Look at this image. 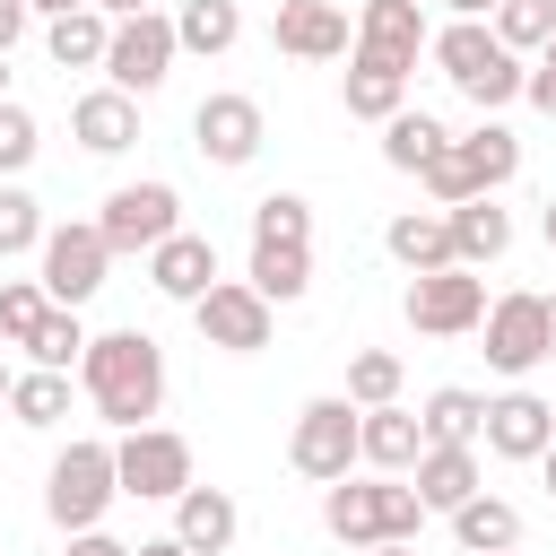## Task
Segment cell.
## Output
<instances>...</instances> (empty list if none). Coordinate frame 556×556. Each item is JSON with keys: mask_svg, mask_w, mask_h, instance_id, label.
I'll list each match as a JSON object with an SVG mask.
<instances>
[{"mask_svg": "<svg viewBox=\"0 0 556 556\" xmlns=\"http://www.w3.org/2000/svg\"><path fill=\"white\" fill-rule=\"evenodd\" d=\"M174 43H182L191 61L235 52V43H243V0H182V9H174Z\"/></svg>", "mask_w": 556, "mask_h": 556, "instance_id": "484cf974", "label": "cell"}, {"mask_svg": "<svg viewBox=\"0 0 556 556\" xmlns=\"http://www.w3.org/2000/svg\"><path fill=\"white\" fill-rule=\"evenodd\" d=\"M539 61H556V35H547V43H539Z\"/></svg>", "mask_w": 556, "mask_h": 556, "instance_id": "816d5d0a", "label": "cell"}, {"mask_svg": "<svg viewBox=\"0 0 556 556\" xmlns=\"http://www.w3.org/2000/svg\"><path fill=\"white\" fill-rule=\"evenodd\" d=\"M87 9H104V17H139V9H156V0H87Z\"/></svg>", "mask_w": 556, "mask_h": 556, "instance_id": "ee69618b", "label": "cell"}, {"mask_svg": "<svg viewBox=\"0 0 556 556\" xmlns=\"http://www.w3.org/2000/svg\"><path fill=\"white\" fill-rule=\"evenodd\" d=\"M174 61H182V43H174V17H165V9L113 17V35H104V87H122V96H156V87L174 78Z\"/></svg>", "mask_w": 556, "mask_h": 556, "instance_id": "8992f818", "label": "cell"}, {"mask_svg": "<svg viewBox=\"0 0 556 556\" xmlns=\"http://www.w3.org/2000/svg\"><path fill=\"white\" fill-rule=\"evenodd\" d=\"M269 43H278L287 61H348V43H356V17H348L339 0H278V17H269Z\"/></svg>", "mask_w": 556, "mask_h": 556, "instance_id": "5bb4252c", "label": "cell"}, {"mask_svg": "<svg viewBox=\"0 0 556 556\" xmlns=\"http://www.w3.org/2000/svg\"><path fill=\"white\" fill-rule=\"evenodd\" d=\"M382 252H391L408 278H417V269H443V261H452V217H443V208H400V217L382 226Z\"/></svg>", "mask_w": 556, "mask_h": 556, "instance_id": "d4e9b609", "label": "cell"}, {"mask_svg": "<svg viewBox=\"0 0 556 556\" xmlns=\"http://www.w3.org/2000/svg\"><path fill=\"white\" fill-rule=\"evenodd\" d=\"M174 226H182V191H174V182H156V174H148V182H113V191H104V208H96V235H104V252H113V261H122V252H139V261H148Z\"/></svg>", "mask_w": 556, "mask_h": 556, "instance_id": "52a82bcc", "label": "cell"}, {"mask_svg": "<svg viewBox=\"0 0 556 556\" xmlns=\"http://www.w3.org/2000/svg\"><path fill=\"white\" fill-rule=\"evenodd\" d=\"M443 217H452V261H460V269H495V261L513 252V217L495 208V191H478V200H452Z\"/></svg>", "mask_w": 556, "mask_h": 556, "instance_id": "7402d4cb", "label": "cell"}, {"mask_svg": "<svg viewBox=\"0 0 556 556\" xmlns=\"http://www.w3.org/2000/svg\"><path fill=\"white\" fill-rule=\"evenodd\" d=\"M104 35H113L104 9H61V17H43V52H52V70H104Z\"/></svg>", "mask_w": 556, "mask_h": 556, "instance_id": "4316f807", "label": "cell"}, {"mask_svg": "<svg viewBox=\"0 0 556 556\" xmlns=\"http://www.w3.org/2000/svg\"><path fill=\"white\" fill-rule=\"evenodd\" d=\"M104 269H113V252H104V235H96V217H78V226H43V243H35V278H43V295L52 304H87L96 287H104Z\"/></svg>", "mask_w": 556, "mask_h": 556, "instance_id": "9c48e42d", "label": "cell"}, {"mask_svg": "<svg viewBox=\"0 0 556 556\" xmlns=\"http://www.w3.org/2000/svg\"><path fill=\"white\" fill-rule=\"evenodd\" d=\"M426 52H434V70H443L478 113H504V104L521 96V52H504L486 17H452V26H434Z\"/></svg>", "mask_w": 556, "mask_h": 556, "instance_id": "7a4b0ae2", "label": "cell"}, {"mask_svg": "<svg viewBox=\"0 0 556 556\" xmlns=\"http://www.w3.org/2000/svg\"><path fill=\"white\" fill-rule=\"evenodd\" d=\"M113 478H122V495H139V504H174L200 469H191V443H182L174 426H130V434L113 443Z\"/></svg>", "mask_w": 556, "mask_h": 556, "instance_id": "ba28073f", "label": "cell"}, {"mask_svg": "<svg viewBox=\"0 0 556 556\" xmlns=\"http://www.w3.org/2000/svg\"><path fill=\"white\" fill-rule=\"evenodd\" d=\"M486 26H495V43H504V52H521V61H530V52L556 35V0H495V17H486Z\"/></svg>", "mask_w": 556, "mask_h": 556, "instance_id": "836d02e7", "label": "cell"}, {"mask_svg": "<svg viewBox=\"0 0 556 556\" xmlns=\"http://www.w3.org/2000/svg\"><path fill=\"white\" fill-rule=\"evenodd\" d=\"M191 321H200L208 348H226V356H261L269 330H278V304H269L252 278H217L208 295H191Z\"/></svg>", "mask_w": 556, "mask_h": 556, "instance_id": "8fae6325", "label": "cell"}, {"mask_svg": "<svg viewBox=\"0 0 556 556\" xmlns=\"http://www.w3.org/2000/svg\"><path fill=\"white\" fill-rule=\"evenodd\" d=\"M521 174V139L495 122V113H478V130H460V139H443L434 148V165L417 174L426 191H434V208H452V200H478V191H504Z\"/></svg>", "mask_w": 556, "mask_h": 556, "instance_id": "3957f363", "label": "cell"}, {"mask_svg": "<svg viewBox=\"0 0 556 556\" xmlns=\"http://www.w3.org/2000/svg\"><path fill=\"white\" fill-rule=\"evenodd\" d=\"M113 495H122L113 443H104V434H70V443L52 452V469H43V513H52V530H61V539H70V530H96V521L113 513Z\"/></svg>", "mask_w": 556, "mask_h": 556, "instance_id": "277c9868", "label": "cell"}, {"mask_svg": "<svg viewBox=\"0 0 556 556\" xmlns=\"http://www.w3.org/2000/svg\"><path fill=\"white\" fill-rule=\"evenodd\" d=\"M174 539H182L191 556H226V547L243 539V504H235L226 486H200V478H191V486L174 495Z\"/></svg>", "mask_w": 556, "mask_h": 556, "instance_id": "ac0fdd59", "label": "cell"}, {"mask_svg": "<svg viewBox=\"0 0 556 556\" xmlns=\"http://www.w3.org/2000/svg\"><path fill=\"white\" fill-rule=\"evenodd\" d=\"M539 235H547V252H556V200H547V217H539Z\"/></svg>", "mask_w": 556, "mask_h": 556, "instance_id": "c3c4849f", "label": "cell"}, {"mask_svg": "<svg viewBox=\"0 0 556 556\" xmlns=\"http://www.w3.org/2000/svg\"><path fill=\"white\" fill-rule=\"evenodd\" d=\"M70 139H78L87 156H122V148L139 139V96H122V87H87V96L70 104Z\"/></svg>", "mask_w": 556, "mask_h": 556, "instance_id": "44dd1931", "label": "cell"}, {"mask_svg": "<svg viewBox=\"0 0 556 556\" xmlns=\"http://www.w3.org/2000/svg\"><path fill=\"white\" fill-rule=\"evenodd\" d=\"M78 391H87V408H96L113 434L156 426V408H165V348H156L148 330H104V339H87V356H78Z\"/></svg>", "mask_w": 556, "mask_h": 556, "instance_id": "6da1fadb", "label": "cell"}, {"mask_svg": "<svg viewBox=\"0 0 556 556\" xmlns=\"http://www.w3.org/2000/svg\"><path fill=\"white\" fill-rule=\"evenodd\" d=\"M452 539L469 547V556H486V547H521V513L504 504V495H469V504H452Z\"/></svg>", "mask_w": 556, "mask_h": 556, "instance_id": "4dcf8cb0", "label": "cell"}, {"mask_svg": "<svg viewBox=\"0 0 556 556\" xmlns=\"http://www.w3.org/2000/svg\"><path fill=\"white\" fill-rule=\"evenodd\" d=\"M339 104H348V122H391V113L408 104V70H391V61H374V52H348Z\"/></svg>", "mask_w": 556, "mask_h": 556, "instance_id": "cb8c5ba5", "label": "cell"}, {"mask_svg": "<svg viewBox=\"0 0 556 556\" xmlns=\"http://www.w3.org/2000/svg\"><path fill=\"white\" fill-rule=\"evenodd\" d=\"M478 339H486V365H495L504 382H521L530 365H547V304H539L530 287H513V295H495V304L478 313Z\"/></svg>", "mask_w": 556, "mask_h": 556, "instance_id": "7c38bea8", "label": "cell"}, {"mask_svg": "<svg viewBox=\"0 0 556 556\" xmlns=\"http://www.w3.org/2000/svg\"><path fill=\"white\" fill-rule=\"evenodd\" d=\"M321 530L330 539H348V547H374L382 539V478H330L321 486Z\"/></svg>", "mask_w": 556, "mask_h": 556, "instance_id": "603a6c76", "label": "cell"}, {"mask_svg": "<svg viewBox=\"0 0 556 556\" xmlns=\"http://www.w3.org/2000/svg\"><path fill=\"white\" fill-rule=\"evenodd\" d=\"M287 469L313 478V486H330V478L356 469V400H348V391H321V400L295 408V426H287Z\"/></svg>", "mask_w": 556, "mask_h": 556, "instance_id": "5b68a950", "label": "cell"}, {"mask_svg": "<svg viewBox=\"0 0 556 556\" xmlns=\"http://www.w3.org/2000/svg\"><path fill=\"white\" fill-rule=\"evenodd\" d=\"M0 104H9V52H0Z\"/></svg>", "mask_w": 556, "mask_h": 556, "instance_id": "f907efd6", "label": "cell"}, {"mask_svg": "<svg viewBox=\"0 0 556 556\" xmlns=\"http://www.w3.org/2000/svg\"><path fill=\"white\" fill-rule=\"evenodd\" d=\"M408 486H417V504H426V513H452V504H469V495L486 486V469H478V443H426V452H417V469H408Z\"/></svg>", "mask_w": 556, "mask_h": 556, "instance_id": "ffe728a7", "label": "cell"}, {"mask_svg": "<svg viewBox=\"0 0 556 556\" xmlns=\"http://www.w3.org/2000/svg\"><path fill=\"white\" fill-rule=\"evenodd\" d=\"M252 243H313V200H304V191L252 200Z\"/></svg>", "mask_w": 556, "mask_h": 556, "instance_id": "e575fe53", "label": "cell"}, {"mask_svg": "<svg viewBox=\"0 0 556 556\" xmlns=\"http://www.w3.org/2000/svg\"><path fill=\"white\" fill-rule=\"evenodd\" d=\"M547 434H556V408H547L539 391H521V382H513V391H495V400H486L478 443H486L495 460H539V452H547Z\"/></svg>", "mask_w": 556, "mask_h": 556, "instance_id": "9a60e30c", "label": "cell"}, {"mask_svg": "<svg viewBox=\"0 0 556 556\" xmlns=\"http://www.w3.org/2000/svg\"><path fill=\"white\" fill-rule=\"evenodd\" d=\"M452 17H495V0H443Z\"/></svg>", "mask_w": 556, "mask_h": 556, "instance_id": "bcb514c9", "label": "cell"}, {"mask_svg": "<svg viewBox=\"0 0 556 556\" xmlns=\"http://www.w3.org/2000/svg\"><path fill=\"white\" fill-rule=\"evenodd\" d=\"M130 556H191V547H182V539H174V530H165V539H139V547H130Z\"/></svg>", "mask_w": 556, "mask_h": 556, "instance_id": "b9f144b4", "label": "cell"}, {"mask_svg": "<svg viewBox=\"0 0 556 556\" xmlns=\"http://www.w3.org/2000/svg\"><path fill=\"white\" fill-rule=\"evenodd\" d=\"M486 556H513V547H486Z\"/></svg>", "mask_w": 556, "mask_h": 556, "instance_id": "db71d44e", "label": "cell"}, {"mask_svg": "<svg viewBox=\"0 0 556 556\" xmlns=\"http://www.w3.org/2000/svg\"><path fill=\"white\" fill-rule=\"evenodd\" d=\"M70 556H130V547H122V539L96 521V530H70Z\"/></svg>", "mask_w": 556, "mask_h": 556, "instance_id": "ab89813d", "label": "cell"}, {"mask_svg": "<svg viewBox=\"0 0 556 556\" xmlns=\"http://www.w3.org/2000/svg\"><path fill=\"white\" fill-rule=\"evenodd\" d=\"M26 17H35V9H26V0H0V52H9V43H17V35H26Z\"/></svg>", "mask_w": 556, "mask_h": 556, "instance_id": "60d3db41", "label": "cell"}, {"mask_svg": "<svg viewBox=\"0 0 556 556\" xmlns=\"http://www.w3.org/2000/svg\"><path fill=\"white\" fill-rule=\"evenodd\" d=\"M43 278H0V348H26L35 321H43Z\"/></svg>", "mask_w": 556, "mask_h": 556, "instance_id": "74e56055", "label": "cell"}, {"mask_svg": "<svg viewBox=\"0 0 556 556\" xmlns=\"http://www.w3.org/2000/svg\"><path fill=\"white\" fill-rule=\"evenodd\" d=\"M539 304H547V356H556V295H539Z\"/></svg>", "mask_w": 556, "mask_h": 556, "instance_id": "681fc988", "label": "cell"}, {"mask_svg": "<svg viewBox=\"0 0 556 556\" xmlns=\"http://www.w3.org/2000/svg\"><path fill=\"white\" fill-rule=\"evenodd\" d=\"M426 35H434V26H426V0H365L348 52H374V61H391V70H417Z\"/></svg>", "mask_w": 556, "mask_h": 556, "instance_id": "e0dca14e", "label": "cell"}, {"mask_svg": "<svg viewBox=\"0 0 556 556\" xmlns=\"http://www.w3.org/2000/svg\"><path fill=\"white\" fill-rule=\"evenodd\" d=\"M356 556H417V539H374V547H356Z\"/></svg>", "mask_w": 556, "mask_h": 556, "instance_id": "7bdbcfd3", "label": "cell"}, {"mask_svg": "<svg viewBox=\"0 0 556 556\" xmlns=\"http://www.w3.org/2000/svg\"><path fill=\"white\" fill-rule=\"evenodd\" d=\"M35 243H43V200L26 182H0V261H17Z\"/></svg>", "mask_w": 556, "mask_h": 556, "instance_id": "8d00e7d4", "label": "cell"}, {"mask_svg": "<svg viewBox=\"0 0 556 556\" xmlns=\"http://www.w3.org/2000/svg\"><path fill=\"white\" fill-rule=\"evenodd\" d=\"M400 313H408V330H417V339H460V330H478V313H486V278H478V269H460V261L417 269Z\"/></svg>", "mask_w": 556, "mask_h": 556, "instance_id": "30bf717a", "label": "cell"}, {"mask_svg": "<svg viewBox=\"0 0 556 556\" xmlns=\"http://www.w3.org/2000/svg\"><path fill=\"white\" fill-rule=\"evenodd\" d=\"M0 408H9V365H0Z\"/></svg>", "mask_w": 556, "mask_h": 556, "instance_id": "f5cc1de1", "label": "cell"}, {"mask_svg": "<svg viewBox=\"0 0 556 556\" xmlns=\"http://www.w3.org/2000/svg\"><path fill=\"white\" fill-rule=\"evenodd\" d=\"M78 356H87V321H78L70 304H43V321H35V339H26V365L78 374Z\"/></svg>", "mask_w": 556, "mask_h": 556, "instance_id": "d6a6232c", "label": "cell"}, {"mask_svg": "<svg viewBox=\"0 0 556 556\" xmlns=\"http://www.w3.org/2000/svg\"><path fill=\"white\" fill-rule=\"evenodd\" d=\"M400 382H408V365H400L391 348H356V356H348V400H356V408L400 400Z\"/></svg>", "mask_w": 556, "mask_h": 556, "instance_id": "d590c367", "label": "cell"}, {"mask_svg": "<svg viewBox=\"0 0 556 556\" xmlns=\"http://www.w3.org/2000/svg\"><path fill=\"white\" fill-rule=\"evenodd\" d=\"M417 452H426V426H417V408H400V400H382V408H356V460H365L374 478H408V469H417Z\"/></svg>", "mask_w": 556, "mask_h": 556, "instance_id": "2e32d148", "label": "cell"}, {"mask_svg": "<svg viewBox=\"0 0 556 556\" xmlns=\"http://www.w3.org/2000/svg\"><path fill=\"white\" fill-rule=\"evenodd\" d=\"M443 139H452V130H443L434 113H417V104H400V113L382 122V165H391V174H426Z\"/></svg>", "mask_w": 556, "mask_h": 556, "instance_id": "f1b7e54d", "label": "cell"}, {"mask_svg": "<svg viewBox=\"0 0 556 556\" xmlns=\"http://www.w3.org/2000/svg\"><path fill=\"white\" fill-rule=\"evenodd\" d=\"M148 287H156V295H174V304L208 295V287H217V243H208V235H191V226H174V235L148 252Z\"/></svg>", "mask_w": 556, "mask_h": 556, "instance_id": "d6986e66", "label": "cell"}, {"mask_svg": "<svg viewBox=\"0 0 556 556\" xmlns=\"http://www.w3.org/2000/svg\"><path fill=\"white\" fill-rule=\"evenodd\" d=\"M417 426H426V443H478V426H486V400H478L469 382H443V391H426Z\"/></svg>", "mask_w": 556, "mask_h": 556, "instance_id": "1f68e13d", "label": "cell"}, {"mask_svg": "<svg viewBox=\"0 0 556 556\" xmlns=\"http://www.w3.org/2000/svg\"><path fill=\"white\" fill-rule=\"evenodd\" d=\"M269 304H304L313 295V243H252V269H243Z\"/></svg>", "mask_w": 556, "mask_h": 556, "instance_id": "83f0119b", "label": "cell"}, {"mask_svg": "<svg viewBox=\"0 0 556 556\" xmlns=\"http://www.w3.org/2000/svg\"><path fill=\"white\" fill-rule=\"evenodd\" d=\"M35 17H61V9H87V0H26Z\"/></svg>", "mask_w": 556, "mask_h": 556, "instance_id": "7dc6e473", "label": "cell"}, {"mask_svg": "<svg viewBox=\"0 0 556 556\" xmlns=\"http://www.w3.org/2000/svg\"><path fill=\"white\" fill-rule=\"evenodd\" d=\"M35 148H43V130H35V113L9 96V104H0V182H17V174L35 165Z\"/></svg>", "mask_w": 556, "mask_h": 556, "instance_id": "f35d334b", "label": "cell"}, {"mask_svg": "<svg viewBox=\"0 0 556 556\" xmlns=\"http://www.w3.org/2000/svg\"><path fill=\"white\" fill-rule=\"evenodd\" d=\"M261 139H269V122H261V104L252 96H235V87H217V96H200V113H191V148L208 156V165H252L261 156Z\"/></svg>", "mask_w": 556, "mask_h": 556, "instance_id": "4fadbf2b", "label": "cell"}, {"mask_svg": "<svg viewBox=\"0 0 556 556\" xmlns=\"http://www.w3.org/2000/svg\"><path fill=\"white\" fill-rule=\"evenodd\" d=\"M9 417H17V426H35V434H52V426L70 417V374H52V365L9 374Z\"/></svg>", "mask_w": 556, "mask_h": 556, "instance_id": "f546056e", "label": "cell"}, {"mask_svg": "<svg viewBox=\"0 0 556 556\" xmlns=\"http://www.w3.org/2000/svg\"><path fill=\"white\" fill-rule=\"evenodd\" d=\"M539 478H547V504H556V434H547V452H539Z\"/></svg>", "mask_w": 556, "mask_h": 556, "instance_id": "f6af8a7d", "label": "cell"}]
</instances>
